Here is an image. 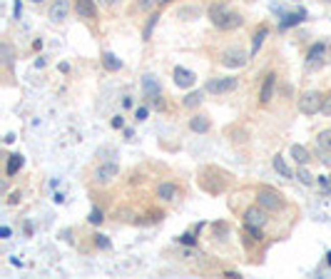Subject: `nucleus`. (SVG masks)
Instances as JSON below:
<instances>
[{
    "instance_id": "obj_18",
    "label": "nucleus",
    "mask_w": 331,
    "mask_h": 279,
    "mask_svg": "<svg viewBox=\"0 0 331 279\" xmlns=\"http://www.w3.org/2000/svg\"><path fill=\"white\" fill-rule=\"evenodd\" d=\"M267 33H269V30H267L264 25H262L256 33H254V37H252V53H249V55H256V53H259V48H262V42H264Z\"/></svg>"
},
{
    "instance_id": "obj_33",
    "label": "nucleus",
    "mask_w": 331,
    "mask_h": 279,
    "mask_svg": "<svg viewBox=\"0 0 331 279\" xmlns=\"http://www.w3.org/2000/svg\"><path fill=\"white\" fill-rule=\"evenodd\" d=\"M135 117H137V120H145V117H147V108H137Z\"/></svg>"
},
{
    "instance_id": "obj_3",
    "label": "nucleus",
    "mask_w": 331,
    "mask_h": 279,
    "mask_svg": "<svg viewBox=\"0 0 331 279\" xmlns=\"http://www.w3.org/2000/svg\"><path fill=\"white\" fill-rule=\"evenodd\" d=\"M321 105H324V95L319 90H309L299 97V112L301 115H316V112H321Z\"/></svg>"
},
{
    "instance_id": "obj_20",
    "label": "nucleus",
    "mask_w": 331,
    "mask_h": 279,
    "mask_svg": "<svg viewBox=\"0 0 331 279\" xmlns=\"http://www.w3.org/2000/svg\"><path fill=\"white\" fill-rule=\"evenodd\" d=\"M102 65H105L110 73H115V70H120V68H122V60H120V57H115L112 53H105V55H102Z\"/></svg>"
},
{
    "instance_id": "obj_16",
    "label": "nucleus",
    "mask_w": 331,
    "mask_h": 279,
    "mask_svg": "<svg viewBox=\"0 0 331 279\" xmlns=\"http://www.w3.org/2000/svg\"><path fill=\"white\" fill-rule=\"evenodd\" d=\"M292 157L296 165H309V160H312L309 149L304 147V145H292Z\"/></svg>"
},
{
    "instance_id": "obj_10",
    "label": "nucleus",
    "mask_w": 331,
    "mask_h": 279,
    "mask_svg": "<svg viewBox=\"0 0 331 279\" xmlns=\"http://www.w3.org/2000/svg\"><path fill=\"white\" fill-rule=\"evenodd\" d=\"M75 13L80 18L92 20L98 15V5H95V0H75Z\"/></svg>"
},
{
    "instance_id": "obj_5",
    "label": "nucleus",
    "mask_w": 331,
    "mask_h": 279,
    "mask_svg": "<svg viewBox=\"0 0 331 279\" xmlns=\"http://www.w3.org/2000/svg\"><path fill=\"white\" fill-rule=\"evenodd\" d=\"M237 85H239V80H237V77H212V80L207 82V93L227 95V93H234V90H237Z\"/></svg>"
},
{
    "instance_id": "obj_40",
    "label": "nucleus",
    "mask_w": 331,
    "mask_h": 279,
    "mask_svg": "<svg viewBox=\"0 0 331 279\" xmlns=\"http://www.w3.org/2000/svg\"><path fill=\"white\" fill-rule=\"evenodd\" d=\"M329 264H331V252H329Z\"/></svg>"
},
{
    "instance_id": "obj_17",
    "label": "nucleus",
    "mask_w": 331,
    "mask_h": 279,
    "mask_svg": "<svg viewBox=\"0 0 331 279\" xmlns=\"http://www.w3.org/2000/svg\"><path fill=\"white\" fill-rule=\"evenodd\" d=\"M316 147L321 149V152H331V130H321L316 135Z\"/></svg>"
},
{
    "instance_id": "obj_9",
    "label": "nucleus",
    "mask_w": 331,
    "mask_h": 279,
    "mask_svg": "<svg viewBox=\"0 0 331 279\" xmlns=\"http://www.w3.org/2000/svg\"><path fill=\"white\" fill-rule=\"evenodd\" d=\"M274 88H276V75L269 73L267 77H264L262 88H259V102H262V105H267V102L274 97Z\"/></svg>"
},
{
    "instance_id": "obj_7",
    "label": "nucleus",
    "mask_w": 331,
    "mask_h": 279,
    "mask_svg": "<svg viewBox=\"0 0 331 279\" xmlns=\"http://www.w3.org/2000/svg\"><path fill=\"white\" fill-rule=\"evenodd\" d=\"M142 90H145V95L150 97V100H155V102H159V95H162V88H159V82H157L155 75H142Z\"/></svg>"
},
{
    "instance_id": "obj_2",
    "label": "nucleus",
    "mask_w": 331,
    "mask_h": 279,
    "mask_svg": "<svg viewBox=\"0 0 331 279\" xmlns=\"http://www.w3.org/2000/svg\"><path fill=\"white\" fill-rule=\"evenodd\" d=\"M256 205L264 207L267 212H279V209H284V207H287V200H284L279 192L262 187V189L256 192Z\"/></svg>"
},
{
    "instance_id": "obj_13",
    "label": "nucleus",
    "mask_w": 331,
    "mask_h": 279,
    "mask_svg": "<svg viewBox=\"0 0 331 279\" xmlns=\"http://www.w3.org/2000/svg\"><path fill=\"white\" fill-rule=\"evenodd\" d=\"M324 53H326V45H324V42H316L312 50H309V57H306L309 68H316V65H321V62H324Z\"/></svg>"
},
{
    "instance_id": "obj_12",
    "label": "nucleus",
    "mask_w": 331,
    "mask_h": 279,
    "mask_svg": "<svg viewBox=\"0 0 331 279\" xmlns=\"http://www.w3.org/2000/svg\"><path fill=\"white\" fill-rule=\"evenodd\" d=\"M177 195H179V189H177V185H172V182H162V185L157 187V197H159L162 202H172Z\"/></svg>"
},
{
    "instance_id": "obj_8",
    "label": "nucleus",
    "mask_w": 331,
    "mask_h": 279,
    "mask_svg": "<svg viewBox=\"0 0 331 279\" xmlns=\"http://www.w3.org/2000/svg\"><path fill=\"white\" fill-rule=\"evenodd\" d=\"M244 222L252 224V227H264L267 224V209L264 207H249L247 212H244Z\"/></svg>"
},
{
    "instance_id": "obj_25",
    "label": "nucleus",
    "mask_w": 331,
    "mask_h": 279,
    "mask_svg": "<svg viewBox=\"0 0 331 279\" xmlns=\"http://www.w3.org/2000/svg\"><path fill=\"white\" fill-rule=\"evenodd\" d=\"M0 55H3V65H13V48L8 42L0 45Z\"/></svg>"
},
{
    "instance_id": "obj_21",
    "label": "nucleus",
    "mask_w": 331,
    "mask_h": 279,
    "mask_svg": "<svg viewBox=\"0 0 331 279\" xmlns=\"http://www.w3.org/2000/svg\"><path fill=\"white\" fill-rule=\"evenodd\" d=\"M20 167H22V157H20V155H10V157H8V167H5V175H8V177H13V175H15Z\"/></svg>"
},
{
    "instance_id": "obj_29",
    "label": "nucleus",
    "mask_w": 331,
    "mask_h": 279,
    "mask_svg": "<svg viewBox=\"0 0 331 279\" xmlns=\"http://www.w3.org/2000/svg\"><path fill=\"white\" fill-rule=\"evenodd\" d=\"M95 244H98L100 249H110V240L105 234H95Z\"/></svg>"
},
{
    "instance_id": "obj_41",
    "label": "nucleus",
    "mask_w": 331,
    "mask_h": 279,
    "mask_svg": "<svg viewBox=\"0 0 331 279\" xmlns=\"http://www.w3.org/2000/svg\"><path fill=\"white\" fill-rule=\"evenodd\" d=\"M33 3H42V0H33Z\"/></svg>"
},
{
    "instance_id": "obj_36",
    "label": "nucleus",
    "mask_w": 331,
    "mask_h": 279,
    "mask_svg": "<svg viewBox=\"0 0 331 279\" xmlns=\"http://www.w3.org/2000/svg\"><path fill=\"white\" fill-rule=\"evenodd\" d=\"M100 3H102V5H105V8H112V5H117V3H120V0H100Z\"/></svg>"
},
{
    "instance_id": "obj_23",
    "label": "nucleus",
    "mask_w": 331,
    "mask_h": 279,
    "mask_svg": "<svg viewBox=\"0 0 331 279\" xmlns=\"http://www.w3.org/2000/svg\"><path fill=\"white\" fill-rule=\"evenodd\" d=\"M157 20H159V15H157V13H152V15H150V20H147V25H145V30H142V37H145V40H150V37H152V30H155Z\"/></svg>"
},
{
    "instance_id": "obj_6",
    "label": "nucleus",
    "mask_w": 331,
    "mask_h": 279,
    "mask_svg": "<svg viewBox=\"0 0 331 279\" xmlns=\"http://www.w3.org/2000/svg\"><path fill=\"white\" fill-rule=\"evenodd\" d=\"M117 175H120V165L117 162H105V165H100L95 169V182L98 185H107V182H112Z\"/></svg>"
},
{
    "instance_id": "obj_11",
    "label": "nucleus",
    "mask_w": 331,
    "mask_h": 279,
    "mask_svg": "<svg viewBox=\"0 0 331 279\" xmlns=\"http://www.w3.org/2000/svg\"><path fill=\"white\" fill-rule=\"evenodd\" d=\"M67 13H70V3L67 0H55L53 8H50V20L53 23H62L67 18Z\"/></svg>"
},
{
    "instance_id": "obj_30",
    "label": "nucleus",
    "mask_w": 331,
    "mask_h": 279,
    "mask_svg": "<svg viewBox=\"0 0 331 279\" xmlns=\"http://www.w3.org/2000/svg\"><path fill=\"white\" fill-rule=\"evenodd\" d=\"M190 15H199V10H197V8H182V10H179V18L190 20Z\"/></svg>"
},
{
    "instance_id": "obj_14",
    "label": "nucleus",
    "mask_w": 331,
    "mask_h": 279,
    "mask_svg": "<svg viewBox=\"0 0 331 279\" xmlns=\"http://www.w3.org/2000/svg\"><path fill=\"white\" fill-rule=\"evenodd\" d=\"M209 127H212V122H209V117H207V115H195V117L190 120V130H192V132L204 135V132H209Z\"/></svg>"
},
{
    "instance_id": "obj_38",
    "label": "nucleus",
    "mask_w": 331,
    "mask_h": 279,
    "mask_svg": "<svg viewBox=\"0 0 331 279\" xmlns=\"http://www.w3.org/2000/svg\"><path fill=\"white\" fill-rule=\"evenodd\" d=\"M112 127H122V117H120V115L112 120Z\"/></svg>"
},
{
    "instance_id": "obj_39",
    "label": "nucleus",
    "mask_w": 331,
    "mask_h": 279,
    "mask_svg": "<svg viewBox=\"0 0 331 279\" xmlns=\"http://www.w3.org/2000/svg\"><path fill=\"white\" fill-rule=\"evenodd\" d=\"M162 3H172V0H162Z\"/></svg>"
},
{
    "instance_id": "obj_42",
    "label": "nucleus",
    "mask_w": 331,
    "mask_h": 279,
    "mask_svg": "<svg viewBox=\"0 0 331 279\" xmlns=\"http://www.w3.org/2000/svg\"><path fill=\"white\" fill-rule=\"evenodd\" d=\"M326 3H331V0H326Z\"/></svg>"
},
{
    "instance_id": "obj_34",
    "label": "nucleus",
    "mask_w": 331,
    "mask_h": 279,
    "mask_svg": "<svg viewBox=\"0 0 331 279\" xmlns=\"http://www.w3.org/2000/svg\"><path fill=\"white\" fill-rule=\"evenodd\" d=\"M179 242H184V244H195V237H192V234H182V237H179Z\"/></svg>"
},
{
    "instance_id": "obj_28",
    "label": "nucleus",
    "mask_w": 331,
    "mask_h": 279,
    "mask_svg": "<svg viewBox=\"0 0 331 279\" xmlns=\"http://www.w3.org/2000/svg\"><path fill=\"white\" fill-rule=\"evenodd\" d=\"M157 3H159V0H137V8L147 13V10H152V8H155Z\"/></svg>"
},
{
    "instance_id": "obj_26",
    "label": "nucleus",
    "mask_w": 331,
    "mask_h": 279,
    "mask_svg": "<svg viewBox=\"0 0 331 279\" xmlns=\"http://www.w3.org/2000/svg\"><path fill=\"white\" fill-rule=\"evenodd\" d=\"M299 20H304V13H292V15H287V20H281V28H289V25H296Z\"/></svg>"
},
{
    "instance_id": "obj_24",
    "label": "nucleus",
    "mask_w": 331,
    "mask_h": 279,
    "mask_svg": "<svg viewBox=\"0 0 331 279\" xmlns=\"http://www.w3.org/2000/svg\"><path fill=\"white\" fill-rule=\"evenodd\" d=\"M296 177L304 182V185H314V175L306 169V165H299V172H296Z\"/></svg>"
},
{
    "instance_id": "obj_37",
    "label": "nucleus",
    "mask_w": 331,
    "mask_h": 279,
    "mask_svg": "<svg viewBox=\"0 0 331 279\" xmlns=\"http://www.w3.org/2000/svg\"><path fill=\"white\" fill-rule=\"evenodd\" d=\"M20 13H22V5H20V0H15V18H20Z\"/></svg>"
},
{
    "instance_id": "obj_15",
    "label": "nucleus",
    "mask_w": 331,
    "mask_h": 279,
    "mask_svg": "<svg viewBox=\"0 0 331 279\" xmlns=\"http://www.w3.org/2000/svg\"><path fill=\"white\" fill-rule=\"evenodd\" d=\"M195 73H190V70H184V68H175V82L179 88H192L195 85Z\"/></svg>"
},
{
    "instance_id": "obj_19",
    "label": "nucleus",
    "mask_w": 331,
    "mask_h": 279,
    "mask_svg": "<svg viewBox=\"0 0 331 279\" xmlns=\"http://www.w3.org/2000/svg\"><path fill=\"white\" fill-rule=\"evenodd\" d=\"M274 169H276V172H279L281 177H294L292 167H289V165L284 162V157H281V155H276V157H274Z\"/></svg>"
},
{
    "instance_id": "obj_31",
    "label": "nucleus",
    "mask_w": 331,
    "mask_h": 279,
    "mask_svg": "<svg viewBox=\"0 0 331 279\" xmlns=\"http://www.w3.org/2000/svg\"><path fill=\"white\" fill-rule=\"evenodd\" d=\"M321 112H324V115H331V93L324 95V105H321Z\"/></svg>"
},
{
    "instance_id": "obj_32",
    "label": "nucleus",
    "mask_w": 331,
    "mask_h": 279,
    "mask_svg": "<svg viewBox=\"0 0 331 279\" xmlns=\"http://www.w3.org/2000/svg\"><path fill=\"white\" fill-rule=\"evenodd\" d=\"M102 220H105V217H102V212H100V209H92V212H90V222H92V224H100Z\"/></svg>"
},
{
    "instance_id": "obj_22",
    "label": "nucleus",
    "mask_w": 331,
    "mask_h": 279,
    "mask_svg": "<svg viewBox=\"0 0 331 279\" xmlns=\"http://www.w3.org/2000/svg\"><path fill=\"white\" fill-rule=\"evenodd\" d=\"M202 97H204V93H202V90L190 93L187 97H184V108H195V105H199V102H202Z\"/></svg>"
},
{
    "instance_id": "obj_4",
    "label": "nucleus",
    "mask_w": 331,
    "mask_h": 279,
    "mask_svg": "<svg viewBox=\"0 0 331 279\" xmlns=\"http://www.w3.org/2000/svg\"><path fill=\"white\" fill-rule=\"evenodd\" d=\"M249 57L242 48H227L224 53H222V65L224 68H229V70H237V68H244L247 62H249Z\"/></svg>"
},
{
    "instance_id": "obj_35",
    "label": "nucleus",
    "mask_w": 331,
    "mask_h": 279,
    "mask_svg": "<svg viewBox=\"0 0 331 279\" xmlns=\"http://www.w3.org/2000/svg\"><path fill=\"white\" fill-rule=\"evenodd\" d=\"M20 197H22V195H20V192H15V195H13V197L8 200V205H18V202H20Z\"/></svg>"
},
{
    "instance_id": "obj_27",
    "label": "nucleus",
    "mask_w": 331,
    "mask_h": 279,
    "mask_svg": "<svg viewBox=\"0 0 331 279\" xmlns=\"http://www.w3.org/2000/svg\"><path fill=\"white\" fill-rule=\"evenodd\" d=\"M247 234L252 237L254 242H259V240H262V227H252V224H247Z\"/></svg>"
},
{
    "instance_id": "obj_1",
    "label": "nucleus",
    "mask_w": 331,
    "mask_h": 279,
    "mask_svg": "<svg viewBox=\"0 0 331 279\" xmlns=\"http://www.w3.org/2000/svg\"><path fill=\"white\" fill-rule=\"evenodd\" d=\"M209 20H212V25L219 28V30H237V28L244 25L242 13H234L227 5H217V3L209 8Z\"/></svg>"
}]
</instances>
